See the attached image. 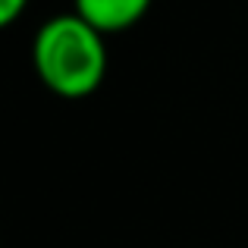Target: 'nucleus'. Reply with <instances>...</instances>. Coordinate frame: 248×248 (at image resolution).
<instances>
[{
  "instance_id": "1",
  "label": "nucleus",
  "mask_w": 248,
  "mask_h": 248,
  "mask_svg": "<svg viewBox=\"0 0 248 248\" xmlns=\"http://www.w3.org/2000/svg\"><path fill=\"white\" fill-rule=\"evenodd\" d=\"M31 66L38 82L57 97L82 101L107 76V44L79 13H60L35 31Z\"/></svg>"
},
{
  "instance_id": "2",
  "label": "nucleus",
  "mask_w": 248,
  "mask_h": 248,
  "mask_svg": "<svg viewBox=\"0 0 248 248\" xmlns=\"http://www.w3.org/2000/svg\"><path fill=\"white\" fill-rule=\"evenodd\" d=\"M151 3L154 0H73V13H79L91 29L107 38L141 22Z\"/></svg>"
},
{
  "instance_id": "3",
  "label": "nucleus",
  "mask_w": 248,
  "mask_h": 248,
  "mask_svg": "<svg viewBox=\"0 0 248 248\" xmlns=\"http://www.w3.org/2000/svg\"><path fill=\"white\" fill-rule=\"evenodd\" d=\"M29 10V0H0V29H10Z\"/></svg>"
}]
</instances>
